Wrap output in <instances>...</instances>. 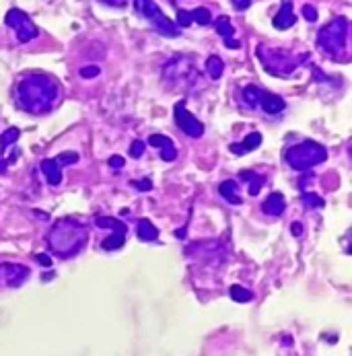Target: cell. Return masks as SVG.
<instances>
[{
    "label": "cell",
    "instance_id": "obj_1",
    "mask_svg": "<svg viewBox=\"0 0 352 356\" xmlns=\"http://www.w3.org/2000/svg\"><path fill=\"white\" fill-rule=\"evenodd\" d=\"M58 93L60 86L52 76L31 72L17 84V103L21 109L29 111L33 116L48 114L58 101Z\"/></svg>",
    "mask_w": 352,
    "mask_h": 356
},
{
    "label": "cell",
    "instance_id": "obj_2",
    "mask_svg": "<svg viewBox=\"0 0 352 356\" xmlns=\"http://www.w3.org/2000/svg\"><path fill=\"white\" fill-rule=\"evenodd\" d=\"M89 241V229H86L80 220L72 216H64L56 220V225L48 233V245L58 257H72Z\"/></svg>",
    "mask_w": 352,
    "mask_h": 356
},
{
    "label": "cell",
    "instance_id": "obj_3",
    "mask_svg": "<svg viewBox=\"0 0 352 356\" xmlns=\"http://www.w3.org/2000/svg\"><path fill=\"white\" fill-rule=\"evenodd\" d=\"M327 159V150L315 140H303L284 150V161L295 171H307Z\"/></svg>",
    "mask_w": 352,
    "mask_h": 356
},
{
    "label": "cell",
    "instance_id": "obj_4",
    "mask_svg": "<svg viewBox=\"0 0 352 356\" xmlns=\"http://www.w3.org/2000/svg\"><path fill=\"white\" fill-rule=\"evenodd\" d=\"M348 19L346 17H336L327 25L321 27L317 33V46L329 54V56H342L346 50V37H348Z\"/></svg>",
    "mask_w": 352,
    "mask_h": 356
},
{
    "label": "cell",
    "instance_id": "obj_5",
    "mask_svg": "<svg viewBox=\"0 0 352 356\" xmlns=\"http://www.w3.org/2000/svg\"><path fill=\"white\" fill-rule=\"evenodd\" d=\"M257 58L263 64L266 72L274 74V76H291L303 62V58H295L284 50H276V48H266L259 46L257 48Z\"/></svg>",
    "mask_w": 352,
    "mask_h": 356
},
{
    "label": "cell",
    "instance_id": "obj_6",
    "mask_svg": "<svg viewBox=\"0 0 352 356\" xmlns=\"http://www.w3.org/2000/svg\"><path fill=\"white\" fill-rule=\"evenodd\" d=\"M134 11L138 15H142L144 19H148L157 33H161L165 37H180L182 35V29L175 25L169 17L163 15V11L155 5V0H134Z\"/></svg>",
    "mask_w": 352,
    "mask_h": 356
},
{
    "label": "cell",
    "instance_id": "obj_7",
    "mask_svg": "<svg viewBox=\"0 0 352 356\" xmlns=\"http://www.w3.org/2000/svg\"><path fill=\"white\" fill-rule=\"evenodd\" d=\"M5 25L15 29L17 33V39L21 43H27L31 39H35L39 35V29L35 27V23L29 19L27 13H23L21 9H11L7 15H5Z\"/></svg>",
    "mask_w": 352,
    "mask_h": 356
},
{
    "label": "cell",
    "instance_id": "obj_8",
    "mask_svg": "<svg viewBox=\"0 0 352 356\" xmlns=\"http://www.w3.org/2000/svg\"><path fill=\"white\" fill-rule=\"evenodd\" d=\"M175 124L180 126V130L184 132V134H188L190 138H200L204 134V124L198 120L192 111H188L186 107V101H178L175 103Z\"/></svg>",
    "mask_w": 352,
    "mask_h": 356
},
{
    "label": "cell",
    "instance_id": "obj_9",
    "mask_svg": "<svg viewBox=\"0 0 352 356\" xmlns=\"http://www.w3.org/2000/svg\"><path fill=\"white\" fill-rule=\"evenodd\" d=\"M31 276V270L23 263L0 261V288H19Z\"/></svg>",
    "mask_w": 352,
    "mask_h": 356
},
{
    "label": "cell",
    "instance_id": "obj_10",
    "mask_svg": "<svg viewBox=\"0 0 352 356\" xmlns=\"http://www.w3.org/2000/svg\"><path fill=\"white\" fill-rule=\"evenodd\" d=\"M295 23H297V17L293 13V5H291V0H287V3H282L280 11L274 15L272 25H274V29L284 31V29H291Z\"/></svg>",
    "mask_w": 352,
    "mask_h": 356
},
{
    "label": "cell",
    "instance_id": "obj_11",
    "mask_svg": "<svg viewBox=\"0 0 352 356\" xmlns=\"http://www.w3.org/2000/svg\"><path fill=\"white\" fill-rule=\"evenodd\" d=\"M261 146V134L259 132H249V134L243 138V142H239V144H231L229 150L233 154H237V157H241V154H245V152H251L255 148Z\"/></svg>",
    "mask_w": 352,
    "mask_h": 356
},
{
    "label": "cell",
    "instance_id": "obj_12",
    "mask_svg": "<svg viewBox=\"0 0 352 356\" xmlns=\"http://www.w3.org/2000/svg\"><path fill=\"white\" fill-rule=\"evenodd\" d=\"M259 105H261V109L266 111L268 116H276V114H280V111H284V107H287V101H284L282 97H278V95L263 93L261 99H259Z\"/></svg>",
    "mask_w": 352,
    "mask_h": 356
},
{
    "label": "cell",
    "instance_id": "obj_13",
    "mask_svg": "<svg viewBox=\"0 0 352 356\" xmlns=\"http://www.w3.org/2000/svg\"><path fill=\"white\" fill-rule=\"evenodd\" d=\"M284 206H287V204H284V196L280 192H274V194H270L266 200H263L261 210L266 214H270V216H280L284 212Z\"/></svg>",
    "mask_w": 352,
    "mask_h": 356
},
{
    "label": "cell",
    "instance_id": "obj_14",
    "mask_svg": "<svg viewBox=\"0 0 352 356\" xmlns=\"http://www.w3.org/2000/svg\"><path fill=\"white\" fill-rule=\"evenodd\" d=\"M41 171H43V175H46L50 186H60L62 184V167L54 159L41 161Z\"/></svg>",
    "mask_w": 352,
    "mask_h": 356
},
{
    "label": "cell",
    "instance_id": "obj_15",
    "mask_svg": "<svg viewBox=\"0 0 352 356\" xmlns=\"http://www.w3.org/2000/svg\"><path fill=\"white\" fill-rule=\"evenodd\" d=\"M218 192H221V196L227 200L229 204L239 206L241 202H243V200H241V196H239V186H237L235 180H227V182H223L221 186H218Z\"/></svg>",
    "mask_w": 352,
    "mask_h": 356
},
{
    "label": "cell",
    "instance_id": "obj_16",
    "mask_svg": "<svg viewBox=\"0 0 352 356\" xmlns=\"http://www.w3.org/2000/svg\"><path fill=\"white\" fill-rule=\"evenodd\" d=\"M136 235L140 241H155V239H159V229L152 225L148 218H140L136 222Z\"/></svg>",
    "mask_w": 352,
    "mask_h": 356
},
{
    "label": "cell",
    "instance_id": "obj_17",
    "mask_svg": "<svg viewBox=\"0 0 352 356\" xmlns=\"http://www.w3.org/2000/svg\"><path fill=\"white\" fill-rule=\"evenodd\" d=\"M95 225H97L99 229H109V231L122 233V235H126V231H128V227L124 225L122 220L112 218V216H97V218H95Z\"/></svg>",
    "mask_w": 352,
    "mask_h": 356
},
{
    "label": "cell",
    "instance_id": "obj_18",
    "mask_svg": "<svg viewBox=\"0 0 352 356\" xmlns=\"http://www.w3.org/2000/svg\"><path fill=\"white\" fill-rule=\"evenodd\" d=\"M223 70H225V62L221 60V56H208L206 60V72L212 80H218L223 76Z\"/></svg>",
    "mask_w": 352,
    "mask_h": 356
},
{
    "label": "cell",
    "instance_id": "obj_19",
    "mask_svg": "<svg viewBox=\"0 0 352 356\" xmlns=\"http://www.w3.org/2000/svg\"><path fill=\"white\" fill-rule=\"evenodd\" d=\"M261 95H263V91H261L259 86H255V84H247V86L243 88V93H241V97H243L245 105H247V107H253V109L259 105Z\"/></svg>",
    "mask_w": 352,
    "mask_h": 356
},
{
    "label": "cell",
    "instance_id": "obj_20",
    "mask_svg": "<svg viewBox=\"0 0 352 356\" xmlns=\"http://www.w3.org/2000/svg\"><path fill=\"white\" fill-rule=\"evenodd\" d=\"M214 29H216V33L221 35L223 39H229V37H233L235 35V27H233V23H231V19L229 17H218L216 21H214Z\"/></svg>",
    "mask_w": 352,
    "mask_h": 356
},
{
    "label": "cell",
    "instance_id": "obj_21",
    "mask_svg": "<svg viewBox=\"0 0 352 356\" xmlns=\"http://www.w3.org/2000/svg\"><path fill=\"white\" fill-rule=\"evenodd\" d=\"M124 243H126V235H122V233H112L109 237H105V239L101 241V247L107 249V251H114V249L124 247Z\"/></svg>",
    "mask_w": 352,
    "mask_h": 356
},
{
    "label": "cell",
    "instance_id": "obj_22",
    "mask_svg": "<svg viewBox=\"0 0 352 356\" xmlns=\"http://www.w3.org/2000/svg\"><path fill=\"white\" fill-rule=\"evenodd\" d=\"M229 295H231V299L237 301V303H249V301L253 299V293L247 291V288H243V286H239V284H233V286L229 288Z\"/></svg>",
    "mask_w": 352,
    "mask_h": 356
},
{
    "label": "cell",
    "instance_id": "obj_23",
    "mask_svg": "<svg viewBox=\"0 0 352 356\" xmlns=\"http://www.w3.org/2000/svg\"><path fill=\"white\" fill-rule=\"evenodd\" d=\"M241 175H243V177H249V180H245V182H249V194H251V196H257L266 180H263L261 175L253 173V171H241Z\"/></svg>",
    "mask_w": 352,
    "mask_h": 356
},
{
    "label": "cell",
    "instance_id": "obj_24",
    "mask_svg": "<svg viewBox=\"0 0 352 356\" xmlns=\"http://www.w3.org/2000/svg\"><path fill=\"white\" fill-rule=\"evenodd\" d=\"M21 136V130L19 128H9L7 132H3V136H0V148L7 150L9 146H13Z\"/></svg>",
    "mask_w": 352,
    "mask_h": 356
},
{
    "label": "cell",
    "instance_id": "obj_25",
    "mask_svg": "<svg viewBox=\"0 0 352 356\" xmlns=\"http://www.w3.org/2000/svg\"><path fill=\"white\" fill-rule=\"evenodd\" d=\"M192 15V21L194 23H198V25H210L212 23V15H210V11L208 9H204V7H200V9H196V11H192L190 13Z\"/></svg>",
    "mask_w": 352,
    "mask_h": 356
},
{
    "label": "cell",
    "instance_id": "obj_26",
    "mask_svg": "<svg viewBox=\"0 0 352 356\" xmlns=\"http://www.w3.org/2000/svg\"><path fill=\"white\" fill-rule=\"evenodd\" d=\"M148 144L155 146V148H159V150H163V148H167V146H173V140H171L169 136H165V134H150V136H148Z\"/></svg>",
    "mask_w": 352,
    "mask_h": 356
},
{
    "label": "cell",
    "instance_id": "obj_27",
    "mask_svg": "<svg viewBox=\"0 0 352 356\" xmlns=\"http://www.w3.org/2000/svg\"><path fill=\"white\" fill-rule=\"evenodd\" d=\"M60 167H66V165H74V163H78V152H74V150H66V152H60L58 157L54 159Z\"/></svg>",
    "mask_w": 352,
    "mask_h": 356
},
{
    "label": "cell",
    "instance_id": "obj_28",
    "mask_svg": "<svg viewBox=\"0 0 352 356\" xmlns=\"http://www.w3.org/2000/svg\"><path fill=\"white\" fill-rule=\"evenodd\" d=\"M303 204L309 206V208H321L323 206V198H319L317 194L307 192V194H303Z\"/></svg>",
    "mask_w": 352,
    "mask_h": 356
},
{
    "label": "cell",
    "instance_id": "obj_29",
    "mask_svg": "<svg viewBox=\"0 0 352 356\" xmlns=\"http://www.w3.org/2000/svg\"><path fill=\"white\" fill-rule=\"evenodd\" d=\"M144 142L142 140H134V142H132L130 144V157L132 159H140L142 157V154H144Z\"/></svg>",
    "mask_w": 352,
    "mask_h": 356
},
{
    "label": "cell",
    "instance_id": "obj_30",
    "mask_svg": "<svg viewBox=\"0 0 352 356\" xmlns=\"http://www.w3.org/2000/svg\"><path fill=\"white\" fill-rule=\"evenodd\" d=\"M192 23H194V21H192V15H190L188 11H180V13H178V23H175V25H178L180 29H182V27H190Z\"/></svg>",
    "mask_w": 352,
    "mask_h": 356
},
{
    "label": "cell",
    "instance_id": "obj_31",
    "mask_svg": "<svg viewBox=\"0 0 352 356\" xmlns=\"http://www.w3.org/2000/svg\"><path fill=\"white\" fill-rule=\"evenodd\" d=\"M99 66H82L80 68V76L82 78H95V76H99Z\"/></svg>",
    "mask_w": 352,
    "mask_h": 356
},
{
    "label": "cell",
    "instance_id": "obj_32",
    "mask_svg": "<svg viewBox=\"0 0 352 356\" xmlns=\"http://www.w3.org/2000/svg\"><path fill=\"white\" fill-rule=\"evenodd\" d=\"M303 17L313 23V21H317V9L311 7V5H305V7H303Z\"/></svg>",
    "mask_w": 352,
    "mask_h": 356
},
{
    "label": "cell",
    "instance_id": "obj_33",
    "mask_svg": "<svg viewBox=\"0 0 352 356\" xmlns=\"http://www.w3.org/2000/svg\"><path fill=\"white\" fill-rule=\"evenodd\" d=\"M124 165H126V161H124V157H120V154L109 157V167L112 169H124Z\"/></svg>",
    "mask_w": 352,
    "mask_h": 356
},
{
    "label": "cell",
    "instance_id": "obj_34",
    "mask_svg": "<svg viewBox=\"0 0 352 356\" xmlns=\"http://www.w3.org/2000/svg\"><path fill=\"white\" fill-rule=\"evenodd\" d=\"M132 186H134L136 190H140V192H150V190H152V182H150V180H140V182H132Z\"/></svg>",
    "mask_w": 352,
    "mask_h": 356
},
{
    "label": "cell",
    "instance_id": "obj_35",
    "mask_svg": "<svg viewBox=\"0 0 352 356\" xmlns=\"http://www.w3.org/2000/svg\"><path fill=\"white\" fill-rule=\"evenodd\" d=\"M35 261H37L39 265H43V268H50V265H52V257H50L48 253H37V255H35Z\"/></svg>",
    "mask_w": 352,
    "mask_h": 356
},
{
    "label": "cell",
    "instance_id": "obj_36",
    "mask_svg": "<svg viewBox=\"0 0 352 356\" xmlns=\"http://www.w3.org/2000/svg\"><path fill=\"white\" fill-rule=\"evenodd\" d=\"M233 5L237 11H247L251 7V0H233Z\"/></svg>",
    "mask_w": 352,
    "mask_h": 356
},
{
    "label": "cell",
    "instance_id": "obj_37",
    "mask_svg": "<svg viewBox=\"0 0 352 356\" xmlns=\"http://www.w3.org/2000/svg\"><path fill=\"white\" fill-rule=\"evenodd\" d=\"M225 46H227L229 50H239V46H241V43H239L237 39H233V37H229V39H225Z\"/></svg>",
    "mask_w": 352,
    "mask_h": 356
},
{
    "label": "cell",
    "instance_id": "obj_38",
    "mask_svg": "<svg viewBox=\"0 0 352 356\" xmlns=\"http://www.w3.org/2000/svg\"><path fill=\"white\" fill-rule=\"evenodd\" d=\"M101 3H105V5H112V7H124L128 0H101Z\"/></svg>",
    "mask_w": 352,
    "mask_h": 356
},
{
    "label": "cell",
    "instance_id": "obj_39",
    "mask_svg": "<svg viewBox=\"0 0 352 356\" xmlns=\"http://www.w3.org/2000/svg\"><path fill=\"white\" fill-rule=\"evenodd\" d=\"M293 235L295 237H301V233H303V227H301V222H293Z\"/></svg>",
    "mask_w": 352,
    "mask_h": 356
}]
</instances>
